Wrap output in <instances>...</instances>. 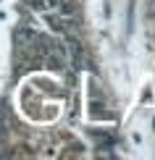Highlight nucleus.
<instances>
[{
  "mask_svg": "<svg viewBox=\"0 0 155 160\" xmlns=\"http://www.w3.org/2000/svg\"><path fill=\"white\" fill-rule=\"evenodd\" d=\"M32 5H34V8H39V11H42V8H45V0H32Z\"/></svg>",
  "mask_w": 155,
  "mask_h": 160,
  "instance_id": "nucleus-1",
  "label": "nucleus"
}]
</instances>
